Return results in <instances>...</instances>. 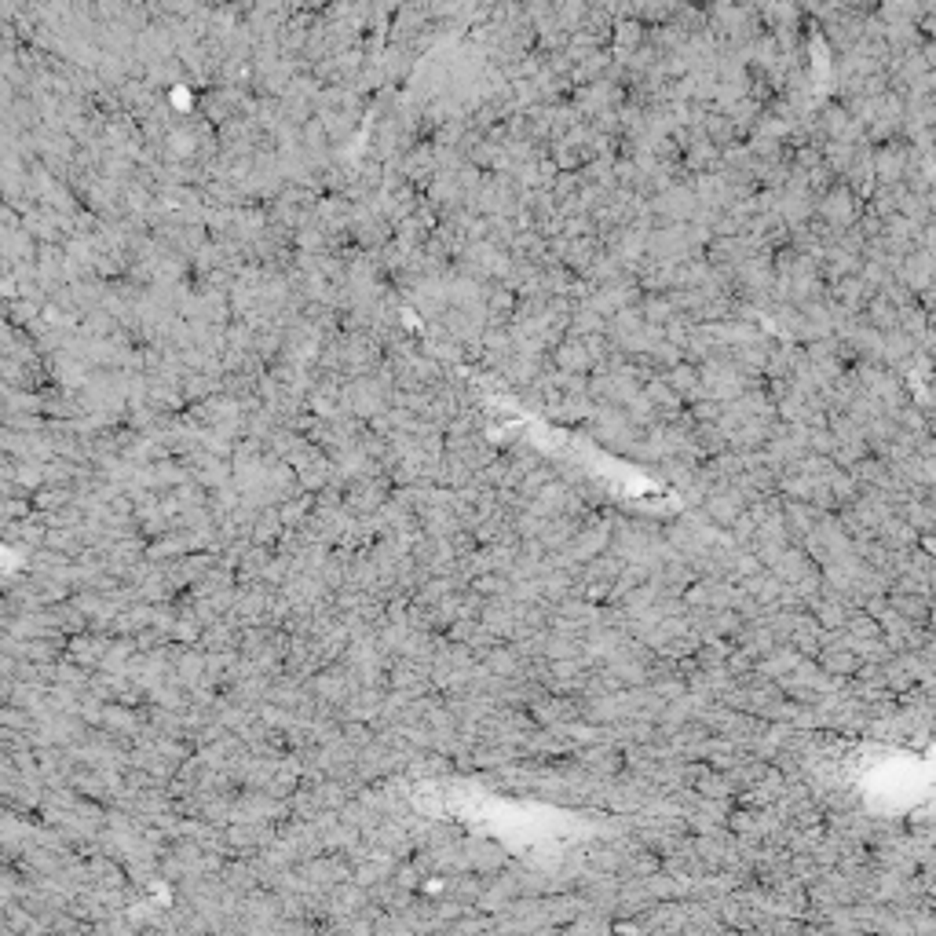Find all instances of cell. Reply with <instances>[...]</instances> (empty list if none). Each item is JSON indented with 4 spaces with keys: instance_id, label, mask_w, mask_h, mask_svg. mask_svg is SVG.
Here are the masks:
<instances>
[{
    "instance_id": "cell-1",
    "label": "cell",
    "mask_w": 936,
    "mask_h": 936,
    "mask_svg": "<svg viewBox=\"0 0 936 936\" xmlns=\"http://www.w3.org/2000/svg\"><path fill=\"white\" fill-rule=\"evenodd\" d=\"M892 611L903 615V618H911V622H921V618H926V600H918V596H892Z\"/></svg>"
},
{
    "instance_id": "cell-2",
    "label": "cell",
    "mask_w": 936,
    "mask_h": 936,
    "mask_svg": "<svg viewBox=\"0 0 936 936\" xmlns=\"http://www.w3.org/2000/svg\"><path fill=\"white\" fill-rule=\"evenodd\" d=\"M816 622H823V626H842L845 622V608H837V603H823L819 608V615H816Z\"/></svg>"
}]
</instances>
